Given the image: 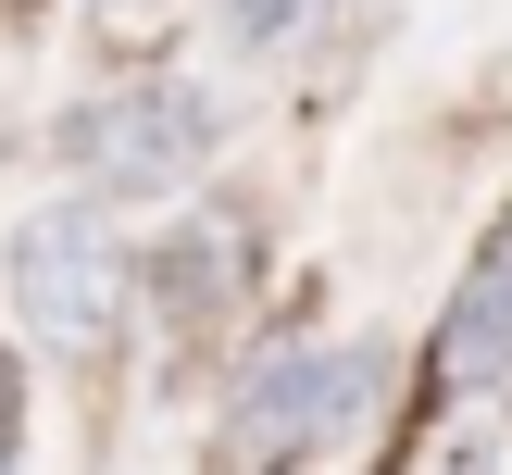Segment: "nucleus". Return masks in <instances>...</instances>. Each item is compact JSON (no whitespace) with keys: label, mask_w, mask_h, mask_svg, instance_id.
<instances>
[{"label":"nucleus","mask_w":512,"mask_h":475,"mask_svg":"<svg viewBox=\"0 0 512 475\" xmlns=\"http://www.w3.org/2000/svg\"><path fill=\"white\" fill-rule=\"evenodd\" d=\"M13 300H25V325L50 350H100L125 325V300H138V263H125V238L88 200L75 213H25L13 225Z\"/></svg>","instance_id":"nucleus-3"},{"label":"nucleus","mask_w":512,"mask_h":475,"mask_svg":"<svg viewBox=\"0 0 512 475\" xmlns=\"http://www.w3.org/2000/svg\"><path fill=\"white\" fill-rule=\"evenodd\" d=\"M50 150H63V175L88 200H163V188H188L213 163V100L188 75H113V88L63 100Z\"/></svg>","instance_id":"nucleus-1"},{"label":"nucleus","mask_w":512,"mask_h":475,"mask_svg":"<svg viewBox=\"0 0 512 475\" xmlns=\"http://www.w3.org/2000/svg\"><path fill=\"white\" fill-rule=\"evenodd\" d=\"M313 13H325V0H213L225 50H250V63H263V50H288V38H313Z\"/></svg>","instance_id":"nucleus-6"},{"label":"nucleus","mask_w":512,"mask_h":475,"mask_svg":"<svg viewBox=\"0 0 512 475\" xmlns=\"http://www.w3.org/2000/svg\"><path fill=\"white\" fill-rule=\"evenodd\" d=\"M375 388H388V350H375V338H313V350H275V363L238 388L225 438H238V463H250V475H288V463H313L325 438H350V425L375 413Z\"/></svg>","instance_id":"nucleus-2"},{"label":"nucleus","mask_w":512,"mask_h":475,"mask_svg":"<svg viewBox=\"0 0 512 475\" xmlns=\"http://www.w3.org/2000/svg\"><path fill=\"white\" fill-rule=\"evenodd\" d=\"M0 450H13V350H0Z\"/></svg>","instance_id":"nucleus-7"},{"label":"nucleus","mask_w":512,"mask_h":475,"mask_svg":"<svg viewBox=\"0 0 512 475\" xmlns=\"http://www.w3.org/2000/svg\"><path fill=\"white\" fill-rule=\"evenodd\" d=\"M138 13H150V0H100V25H138Z\"/></svg>","instance_id":"nucleus-8"},{"label":"nucleus","mask_w":512,"mask_h":475,"mask_svg":"<svg viewBox=\"0 0 512 475\" xmlns=\"http://www.w3.org/2000/svg\"><path fill=\"white\" fill-rule=\"evenodd\" d=\"M238 288H250V225H238V213H188L163 250H150V300H163L175 325L238 313Z\"/></svg>","instance_id":"nucleus-4"},{"label":"nucleus","mask_w":512,"mask_h":475,"mask_svg":"<svg viewBox=\"0 0 512 475\" xmlns=\"http://www.w3.org/2000/svg\"><path fill=\"white\" fill-rule=\"evenodd\" d=\"M438 375H450L463 400L512 388V288H488V275L450 288V313H438Z\"/></svg>","instance_id":"nucleus-5"}]
</instances>
